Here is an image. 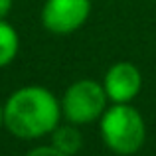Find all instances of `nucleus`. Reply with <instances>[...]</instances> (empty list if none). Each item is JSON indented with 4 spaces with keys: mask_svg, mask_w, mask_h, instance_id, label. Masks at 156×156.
Listing matches in <instances>:
<instances>
[{
    "mask_svg": "<svg viewBox=\"0 0 156 156\" xmlns=\"http://www.w3.org/2000/svg\"><path fill=\"white\" fill-rule=\"evenodd\" d=\"M91 14V0H46L42 24L48 32L67 36L77 32Z\"/></svg>",
    "mask_w": 156,
    "mask_h": 156,
    "instance_id": "20e7f679",
    "label": "nucleus"
},
{
    "mask_svg": "<svg viewBox=\"0 0 156 156\" xmlns=\"http://www.w3.org/2000/svg\"><path fill=\"white\" fill-rule=\"evenodd\" d=\"M12 4H14V0H0V20H4L8 14H10Z\"/></svg>",
    "mask_w": 156,
    "mask_h": 156,
    "instance_id": "1a4fd4ad",
    "label": "nucleus"
},
{
    "mask_svg": "<svg viewBox=\"0 0 156 156\" xmlns=\"http://www.w3.org/2000/svg\"><path fill=\"white\" fill-rule=\"evenodd\" d=\"M4 126L22 140H34L51 134L61 122V103L48 87H20L2 105Z\"/></svg>",
    "mask_w": 156,
    "mask_h": 156,
    "instance_id": "f257e3e1",
    "label": "nucleus"
},
{
    "mask_svg": "<svg viewBox=\"0 0 156 156\" xmlns=\"http://www.w3.org/2000/svg\"><path fill=\"white\" fill-rule=\"evenodd\" d=\"M20 51V36L6 18L0 20V69L10 65Z\"/></svg>",
    "mask_w": 156,
    "mask_h": 156,
    "instance_id": "0eeeda50",
    "label": "nucleus"
},
{
    "mask_svg": "<svg viewBox=\"0 0 156 156\" xmlns=\"http://www.w3.org/2000/svg\"><path fill=\"white\" fill-rule=\"evenodd\" d=\"M26 156H69V154L59 152V150L53 148L51 144H44V146H36V148L28 150Z\"/></svg>",
    "mask_w": 156,
    "mask_h": 156,
    "instance_id": "6e6552de",
    "label": "nucleus"
},
{
    "mask_svg": "<svg viewBox=\"0 0 156 156\" xmlns=\"http://www.w3.org/2000/svg\"><path fill=\"white\" fill-rule=\"evenodd\" d=\"M59 103L65 121L83 126L99 121L111 101L103 83H97L95 79H79L65 89Z\"/></svg>",
    "mask_w": 156,
    "mask_h": 156,
    "instance_id": "7ed1b4c3",
    "label": "nucleus"
},
{
    "mask_svg": "<svg viewBox=\"0 0 156 156\" xmlns=\"http://www.w3.org/2000/svg\"><path fill=\"white\" fill-rule=\"evenodd\" d=\"M103 87L111 103H130L142 89V73L130 61H119L107 69Z\"/></svg>",
    "mask_w": 156,
    "mask_h": 156,
    "instance_id": "39448f33",
    "label": "nucleus"
},
{
    "mask_svg": "<svg viewBox=\"0 0 156 156\" xmlns=\"http://www.w3.org/2000/svg\"><path fill=\"white\" fill-rule=\"evenodd\" d=\"M51 146L63 154L75 156L83 146V136H81L79 126L73 122H65V125L59 122L51 130Z\"/></svg>",
    "mask_w": 156,
    "mask_h": 156,
    "instance_id": "423d86ee",
    "label": "nucleus"
},
{
    "mask_svg": "<svg viewBox=\"0 0 156 156\" xmlns=\"http://www.w3.org/2000/svg\"><path fill=\"white\" fill-rule=\"evenodd\" d=\"M99 130L105 146L119 156L138 152L146 140L144 117L130 103H111L99 119Z\"/></svg>",
    "mask_w": 156,
    "mask_h": 156,
    "instance_id": "f03ea898",
    "label": "nucleus"
},
{
    "mask_svg": "<svg viewBox=\"0 0 156 156\" xmlns=\"http://www.w3.org/2000/svg\"><path fill=\"white\" fill-rule=\"evenodd\" d=\"M4 126V115H2V105H0V129Z\"/></svg>",
    "mask_w": 156,
    "mask_h": 156,
    "instance_id": "9d476101",
    "label": "nucleus"
}]
</instances>
